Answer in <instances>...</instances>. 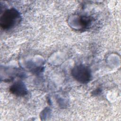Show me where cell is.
Here are the masks:
<instances>
[{
    "instance_id": "1",
    "label": "cell",
    "mask_w": 121,
    "mask_h": 121,
    "mask_svg": "<svg viewBox=\"0 0 121 121\" xmlns=\"http://www.w3.org/2000/svg\"><path fill=\"white\" fill-rule=\"evenodd\" d=\"M21 19L18 11L14 8L7 9L0 18V26L5 30L13 28L18 24Z\"/></svg>"
},
{
    "instance_id": "2",
    "label": "cell",
    "mask_w": 121,
    "mask_h": 121,
    "mask_svg": "<svg viewBox=\"0 0 121 121\" xmlns=\"http://www.w3.org/2000/svg\"><path fill=\"white\" fill-rule=\"evenodd\" d=\"M71 75L75 80L82 84L87 83L91 80L92 74L90 69L82 64L74 67L71 70Z\"/></svg>"
},
{
    "instance_id": "3",
    "label": "cell",
    "mask_w": 121,
    "mask_h": 121,
    "mask_svg": "<svg viewBox=\"0 0 121 121\" xmlns=\"http://www.w3.org/2000/svg\"><path fill=\"white\" fill-rule=\"evenodd\" d=\"M9 90L12 94L19 96H24L27 93L26 87L22 81H17L15 83L10 87Z\"/></svg>"
},
{
    "instance_id": "4",
    "label": "cell",
    "mask_w": 121,
    "mask_h": 121,
    "mask_svg": "<svg viewBox=\"0 0 121 121\" xmlns=\"http://www.w3.org/2000/svg\"><path fill=\"white\" fill-rule=\"evenodd\" d=\"M79 22L83 27H86L88 26L92 22V19L90 17L83 16L80 18Z\"/></svg>"
}]
</instances>
